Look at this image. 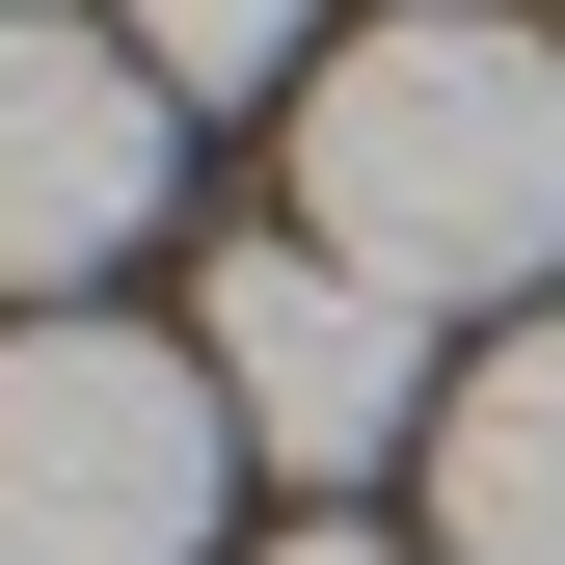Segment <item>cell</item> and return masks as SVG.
<instances>
[{"instance_id": "obj_1", "label": "cell", "mask_w": 565, "mask_h": 565, "mask_svg": "<svg viewBox=\"0 0 565 565\" xmlns=\"http://www.w3.org/2000/svg\"><path fill=\"white\" fill-rule=\"evenodd\" d=\"M297 243L431 297H539L565 269V28H484V0H404L297 82Z\"/></svg>"}, {"instance_id": "obj_2", "label": "cell", "mask_w": 565, "mask_h": 565, "mask_svg": "<svg viewBox=\"0 0 565 565\" xmlns=\"http://www.w3.org/2000/svg\"><path fill=\"white\" fill-rule=\"evenodd\" d=\"M243 484L216 350L162 323H0V565H189Z\"/></svg>"}, {"instance_id": "obj_3", "label": "cell", "mask_w": 565, "mask_h": 565, "mask_svg": "<svg viewBox=\"0 0 565 565\" xmlns=\"http://www.w3.org/2000/svg\"><path fill=\"white\" fill-rule=\"evenodd\" d=\"M189 350H216L243 458H297V484H350V458H404V377H431V323H404L377 269H323V243H243L216 297H189Z\"/></svg>"}, {"instance_id": "obj_4", "label": "cell", "mask_w": 565, "mask_h": 565, "mask_svg": "<svg viewBox=\"0 0 565 565\" xmlns=\"http://www.w3.org/2000/svg\"><path fill=\"white\" fill-rule=\"evenodd\" d=\"M135 216H162V82H135V28L0 0V297H82Z\"/></svg>"}, {"instance_id": "obj_5", "label": "cell", "mask_w": 565, "mask_h": 565, "mask_svg": "<svg viewBox=\"0 0 565 565\" xmlns=\"http://www.w3.org/2000/svg\"><path fill=\"white\" fill-rule=\"evenodd\" d=\"M431 565H565V323H512L431 404Z\"/></svg>"}, {"instance_id": "obj_6", "label": "cell", "mask_w": 565, "mask_h": 565, "mask_svg": "<svg viewBox=\"0 0 565 565\" xmlns=\"http://www.w3.org/2000/svg\"><path fill=\"white\" fill-rule=\"evenodd\" d=\"M108 28H135V82H189V108L297 82V0H108Z\"/></svg>"}, {"instance_id": "obj_7", "label": "cell", "mask_w": 565, "mask_h": 565, "mask_svg": "<svg viewBox=\"0 0 565 565\" xmlns=\"http://www.w3.org/2000/svg\"><path fill=\"white\" fill-rule=\"evenodd\" d=\"M269 565H404V539H350V512H323V539H269Z\"/></svg>"}]
</instances>
